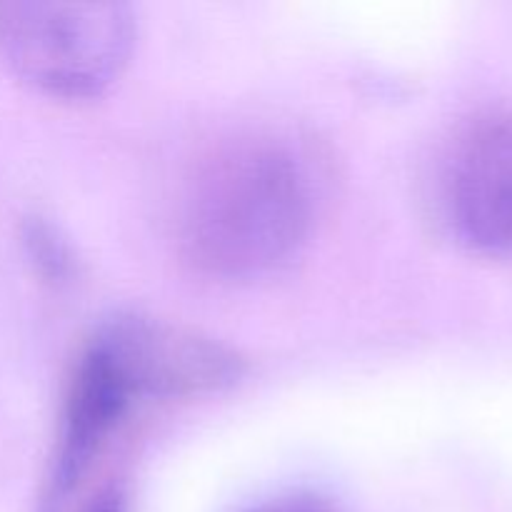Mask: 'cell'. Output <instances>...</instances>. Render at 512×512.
<instances>
[{
  "label": "cell",
  "instance_id": "obj_1",
  "mask_svg": "<svg viewBox=\"0 0 512 512\" xmlns=\"http://www.w3.org/2000/svg\"><path fill=\"white\" fill-rule=\"evenodd\" d=\"M185 258L218 280H253L288 263L313 225L305 165L280 140L238 135L195 160L178 203Z\"/></svg>",
  "mask_w": 512,
  "mask_h": 512
},
{
  "label": "cell",
  "instance_id": "obj_2",
  "mask_svg": "<svg viewBox=\"0 0 512 512\" xmlns=\"http://www.w3.org/2000/svg\"><path fill=\"white\" fill-rule=\"evenodd\" d=\"M133 10L113 0H3L0 55L43 93L65 100L103 93L128 63Z\"/></svg>",
  "mask_w": 512,
  "mask_h": 512
},
{
  "label": "cell",
  "instance_id": "obj_3",
  "mask_svg": "<svg viewBox=\"0 0 512 512\" xmlns=\"http://www.w3.org/2000/svg\"><path fill=\"white\" fill-rule=\"evenodd\" d=\"M445 203L470 248L512 250V115L485 113L460 130L445 170Z\"/></svg>",
  "mask_w": 512,
  "mask_h": 512
},
{
  "label": "cell",
  "instance_id": "obj_4",
  "mask_svg": "<svg viewBox=\"0 0 512 512\" xmlns=\"http://www.w3.org/2000/svg\"><path fill=\"white\" fill-rule=\"evenodd\" d=\"M138 398H175L220 388L238 373L233 353L208 338L150 318H120L98 333Z\"/></svg>",
  "mask_w": 512,
  "mask_h": 512
},
{
  "label": "cell",
  "instance_id": "obj_5",
  "mask_svg": "<svg viewBox=\"0 0 512 512\" xmlns=\"http://www.w3.org/2000/svg\"><path fill=\"white\" fill-rule=\"evenodd\" d=\"M135 398L138 393L118 360L95 335L93 343L80 353L65 388L58 458L50 480L53 498L68 495L88 473L90 463L118 430Z\"/></svg>",
  "mask_w": 512,
  "mask_h": 512
},
{
  "label": "cell",
  "instance_id": "obj_6",
  "mask_svg": "<svg viewBox=\"0 0 512 512\" xmlns=\"http://www.w3.org/2000/svg\"><path fill=\"white\" fill-rule=\"evenodd\" d=\"M253 512H333V508L325 500L313 498V495H295V498L275 500V503Z\"/></svg>",
  "mask_w": 512,
  "mask_h": 512
},
{
  "label": "cell",
  "instance_id": "obj_7",
  "mask_svg": "<svg viewBox=\"0 0 512 512\" xmlns=\"http://www.w3.org/2000/svg\"><path fill=\"white\" fill-rule=\"evenodd\" d=\"M85 512H123V508H120V500L115 495H105V498H100L98 503L90 505Z\"/></svg>",
  "mask_w": 512,
  "mask_h": 512
}]
</instances>
